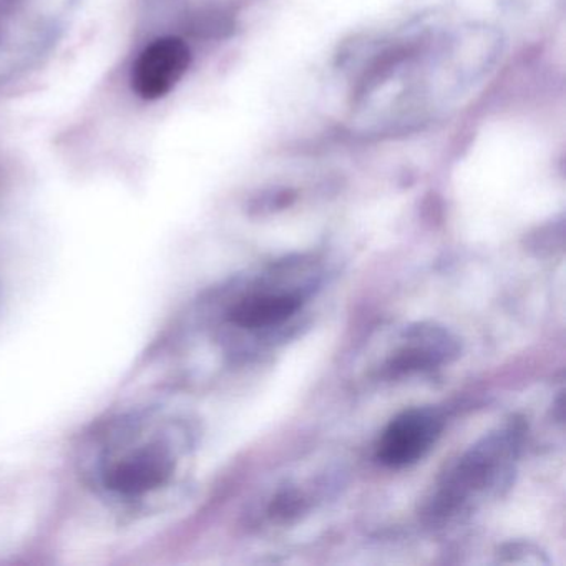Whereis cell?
<instances>
[{"mask_svg": "<svg viewBox=\"0 0 566 566\" xmlns=\"http://www.w3.org/2000/svg\"><path fill=\"white\" fill-rule=\"evenodd\" d=\"M190 450V430L178 417L145 406L95 422L77 446V472L98 499L140 513L174 489Z\"/></svg>", "mask_w": 566, "mask_h": 566, "instance_id": "1", "label": "cell"}, {"mask_svg": "<svg viewBox=\"0 0 566 566\" xmlns=\"http://www.w3.org/2000/svg\"><path fill=\"white\" fill-rule=\"evenodd\" d=\"M442 429V417L436 410H406L384 430L377 446V459L394 469L410 465L432 449Z\"/></svg>", "mask_w": 566, "mask_h": 566, "instance_id": "2", "label": "cell"}, {"mask_svg": "<svg viewBox=\"0 0 566 566\" xmlns=\"http://www.w3.org/2000/svg\"><path fill=\"white\" fill-rule=\"evenodd\" d=\"M191 64L188 45L178 38H164L145 49L132 75L134 91L145 101H158L174 91Z\"/></svg>", "mask_w": 566, "mask_h": 566, "instance_id": "3", "label": "cell"}, {"mask_svg": "<svg viewBox=\"0 0 566 566\" xmlns=\"http://www.w3.org/2000/svg\"><path fill=\"white\" fill-rule=\"evenodd\" d=\"M301 307L297 294H251L234 303L228 311V321L241 329H261L290 319Z\"/></svg>", "mask_w": 566, "mask_h": 566, "instance_id": "4", "label": "cell"}]
</instances>
